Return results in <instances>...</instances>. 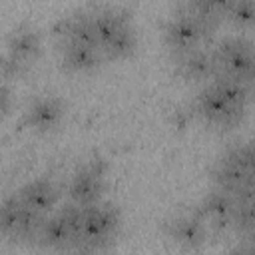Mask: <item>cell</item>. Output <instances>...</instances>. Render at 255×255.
<instances>
[{"label":"cell","mask_w":255,"mask_h":255,"mask_svg":"<svg viewBox=\"0 0 255 255\" xmlns=\"http://www.w3.org/2000/svg\"><path fill=\"white\" fill-rule=\"evenodd\" d=\"M122 225V211L114 203H92L84 207V221L80 237L74 243L72 251H106L114 245L116 235Z\"/></svg>","instance_id":"obj_1"},{"label":"cell","mask_w":255,"mask_h":255,"mask_svg":"<svg viewBox=\"0 0 255 255\" xmlns=\"http://www.w3.org/2000/svg\"><path fill=\"white\" fill-rule=\"evenodd\" d=\"M191 112L207 126L221 129V131H229L239 128L245 118H247V110L245 108H237L231 106L227 100H223L209 84H205L193 98L191 102Z\"/></svg>","instance_id":"obj_2"},{"label":"cell","mask_w":255,"mask_h":255,"mask_svg":"<svg viewBox=\"0 0 255 255\" xmlns=\"http://www.w3.org/2000/svg\"><path fill=\"white\" fill-rule=\"evenodd\" d=\"M213 38H215V30L179 12H173L161 26V40L171 54L199 46H209Z\"/></svg>","instance_id":"obj_3"},{"label":"cell","mask_w":255,"mask_h":255,"mask_svg":"<svg viewBox=\"0 0 255 255\" xmlns=\"http://www.w3.org/2000/svg\"><path fill=\"white\" fill-rule=\"evenodd\" d=\"M42 219L44 215L26 207L16 193L0 199V237L10 241H34Z\"/></svg>","instance_id":"obj_4"},{"label":"cell","mask_w":255,"mask_h":255,"mask_svg":"<svg viewBox=\"0 0 255 255\" xmlns=\"http://www.w3.org/2000/svg\"><path fill=\"white\" fill-rule=\"evenodd\" d=\"M219 72L229 74L233 78H239L247 84H253V44L245 36H227L219 40L211 48Z\"/></svg>","instance_id":"obj_5"},{"label":"cell","mask_w":255,"mask_h":255,"mask_svg":"<svg viewBox=\"0 0 255 255\" xmlns=\"http://www.w3.org/2000/svg\"><path fill=\"white\" fill-rule=\"evenodd\" d=\"M106 173L108 163L102 157H94L92 161L84 163L66 185L68 199L82 207L102 201L106 193Z\"/></svg>","instance_id":"obj_6"},{"label":"cell","mask_w":255,"mask_h":255,"mask_svg":"<svg viewBox=\"0 0 255 255\" xmlns=\"http://www.w3.org/2000/svg\"><path fill=\"white\" fill-rule=\"evenodd\" d=\"M171 70L179 80L191 82V84H207L211 78L219 74L217 60L211 48L207 46L171 54Z\"/></svg>","instance_id":"obj_7"},{"label":"cell","mask_w":255,"mask_h":255,"mask_svg":"<svg viewBox=\"0 0 255 255\" xmlns=\"http://www.w3.org/2000/svg\"><path fill=\"white\" fill-rule=\"evenodd\" d=\"M207 223L195 211H179L163 221L167 239L183 251H199L207 243Z\"/></svg>","instance_id":"obj_8"},{"label":"cell","mask_w":255,"mask_h":255,"mask_svg":"<svg viewBox=\"0 0 255 255\" xmlns=\"http://www.w3.org/2000/svg\"><path fill=\"white\" fill-rule=\"evenodd\" d=\"M50 38L56 42L58 48L68 46V44H82V46L98 48L92 14L86 10H78V12L58 18L50 26Z\"/></svg>","instance_id":"obj_9"},{"label":"cell","mask_w":255,"mask_h":255,"mask_svg":"<svg viewBox=\"0 0 255 255\" xmlns=\"http://www.w3.org/2000/svg\"><path fill=\"white\" fill-rule=\"evenodd\" d=\"M209 179L213 187L231 193L235 199H253V171H245L223 155L209 167Z\"/></svg>","instance_id":"obj_10"},{"label":"cell","mask_w":255,"mask_h":255,"mask_svg":"<svg viewBox=\"0 0 255 255\" xmlns=\"http://www.w3.org/2000/svg\"><path fill=\"white\" fill-rule=\"evenodd\" d=\"M66 116V104L58 96H38L24 110V126L36 133H50L60 128Z\"/></svg>","instance_id":"obj_11"},{"label":"cell","mask_w":255,"mask_h":255,"mask_svg":"<svg viewBox=\"0 0 255 255\" xmlns=\"http://www.w3.org/2000/svg\"><path fill=\"white\" fill-rule=\"evenodd\" d=\"M235 207H237V199L231 193L213 187L201 197L197 205V213L203 217L207 227L215 231H229L233 223Z\"/></svg>","instance_id":"obj_12"},{"label":"cell","mask_w":255,"mask_h":255,"mask_svg":"<svg viewBox=\"0 0 255 255\" xmlns=\"http://www.w3.org/2000/svg\"><path fill=\"white\" fill-rule=\"evenodd\" d=\"M4 48L22 62L36 64L44 52V36L34 24L20 22L14 28H10V32L6 34Z\"/></svg>","instance_id":"obj_13"},{"label":"cell","mask_w":255,"mask_h":255,"mask_svg":"<svg viewBox=\"0 0 255 255\" xmlns=\"http://www.w3.org/2000/svg\"><path fill=\"white\" fill-rule=\"evenodd\" d=\"M76 239H78L76 231L72 229L64 213L58 209L52 215L48 213L44 215L38 227V233L34 237V243L44 249H52V251H72Z\"/></svg>","instance_id":"obj_14"},{"label":"cell","mask_w":255,"mask_h":255,"mask_svg":"<svg viewBox=\"0 0 255 255\" xmlns=\"http://www.w3.org/2000/svg\"><path fill=\"white\" fill-rule=\"evenodd\" d=\"M16 195L32 211L46 215V213H52L58 207L60 197H62V191H60V187L52 179L38 177V179H32V181L24 183L16 191Z\"/></svg>","instance_id":"obj_15"},{"label":"cell","mask_w":255,"mask_h":255,"mask_svg":"<svg viewBox=\"0 0 255 255\" xmlns=\"http://www.w3.org/2000/svg\"><path fill=\"white\" fill-rule=\"evenodd\" d=\"M60 52V68L68 74H92L100 70V66L106 62L100 48L94 46H82V44H68L58 48Z\"/></svg>","instance_id":"obj_16"},{"label":"cell","mask_w":255,"mask_h":255,"mask_svg":"<svg viewBox=\"0 0 255 255\" xmlns=\"http://www.w3.org/2000/svg\"><path fill=\"white\" fill-rule=\"evenodd\" d=\"M92 22H94V32H96V40H98V48L110 40L114 34H118L122 28L131 24V18L126 10L118 8V6H104L98 10H92Z\"/></svg>","instance_id":"obj_17"},{"label":"cell","mask_w":255,"mask_h":255,"mask_svg":"<svg viewBox=\"0 0 255 255\" xmlns=\"http://www.w3.org/2000/svg\"><path fill=\"white\" fill-rule=\"evenodd\" d=\"M223 100H227L231 106H237V108H245L249 110V104H251V86L253 84H247L239 78H233L229 74H223L219 72L215 78H211L207 82Z\"/></svg>","instance_id":"obj_18"},{"label":"cell","mask_w":255,"mask_h":255,"mask_svg":"<svg viewBox=\"0 0 255 255\" xmlns=\"http://www.w3.org/2000/svg\"><path fill=\"white\" fill-rule=\"evenodd\" d=\"M135 50H137V32H135L133 24L122 28L118 34H114L110 40H106L100 46V52L104 54V58L112 60V62L128 60L135 54Z\"/></svg>","instance_id":"obj_19"},{"label":"cell","mask_w":255,"mask_h":255,"mask_svg":"<svg viewBox=\"0 0 255 255\" xmlns=\"http://www.w3.org/2000/svg\"><path fill=\"white\" fill-rule=\"evenodd\" d=\"M175 12L187 14V16H191L193 20L205 24L207 28H211V30H215V32H217V30L221 28V24L225 22L223 16L217 14V10L211 6L209 0H179L177 6H175Z\"/></svg>","instance_id":"obj_20"},{"label":"cell","mask_w":255,"mask_h":255,"mask_svg":"<svg viewBox=\"0 0 255 255\" xmlns=\"http://www.w3.org/2000/svg\"><path fill=\"white\" fill-rule=\"evenodd\" d=\"M32 70V64L22 62L10 52H0V78L4 82H20L24 80Z\"/></svg>","instance_id":"obj_21"},{"label":"cell","mask_w":255,"mask_h":255,"mask_svg":"<svg viewBox=\"0 0 255 255\" xmlns=\"http://www.w3.org/2000/svg\"><path fill=\"white\" fill-rule=\"evenodd\" d=\"M231 229L241 239H249L253 235V199H237Z\"/></svg>","instance_id":"obj_22"},{"label":"cell","mask_w":255,"mask_h":255,"mask_svg":"<svg viewBox=\"0 0 255 255\" xmlns=\"http://www.w3.org/2000/svg\"><path fill=\"white\" fill-rule=\"evenodd\" d=\"M225 20L237 28L239 32H247L253 26V0H235L229 12L225 14Z\"/></svg>","instance_id":"obj_23"},{"label":"cell","mask_w":255,"mask_h":255,"mask_svg":"<svg viewBox=\"0 0 255 255\" xmlns=\"http://www.w3.org/2000/svg\"><path fill=\"white\" fill-rule=\"evenodd\" d=\"M221 155H223L225 159L237 163V165L243 167L245 171H253V147H251L249 141L233 143V145H229Z\"/></svg>","instance_id":"obj_24"},{"label":"cell","mask_w":255,"mask_h":255,"mask_svg":"<svg viewBox=\"0 0 255 255\" xmlns=\"http://www.w3.org/2000/svg\"><path fill=\"white\" fill-rule=\"evenodd\" d=\"M14 108V94L6 82H0V122L10 116Z\"/></svg>","instance_id":"obj_25"},{"label":"cell","mask_w":255,"mask_h":255,"mask_svg":"<svg viewBox=\"0 0 255 255\" xmlns=\"http://www.w3.org/2000/svg\"><path fill=\"white\" fill-rule=\"evenodd\" d=\"M209 2H211V6L217 10V14H221L223 20H225V14L229 12V8L233 6L235 0H209Z\"/></svg>","instance_id":"obj_26"}]
</instances>
